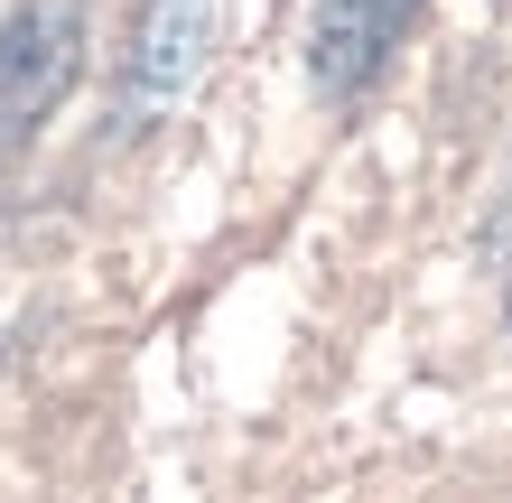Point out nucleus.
Masks as SVG:
<instances>
[{"label":"nucleus","instance_id":"1","mask_svg":"<svg viewBox=\"0 0 512 503\" xmlns=\"http://www.w3.org/2000/svg\"><path fill=\"white\" fill-rule=\"evenodd\" d=\"M84 47H94V0H19L0 19V150H19L75 94Z\"/></svg>","mask_w":512,"mask_h":503},{"label":"nucleus","instance_id":"2","mask_svg":"<svg viewBox=\"0 0 512 503\" xmlns=\"http://www.w3.org/2000/svg\"><path fill=\"white\" fill-rule=\"evenodd\" d=\"M419 0H317V28H308V75L326 103H354L364 84L391 66Z\"/></svg>","mask_w":512,"mask_h":503},{"label":"nucleus","instance_id":"3","mask_svg":"<svg viewBox=\"0 0 512 503\" xmlns=\"http://www.w3.org/2000/svg\"><path fill=\"white\" fill-rule=\"evenodd\" d=\"M205 47H215V0H149L131 38V112L177 103L205 75Z\"/></svg>","mask_w":512,"mask_h":503},{"label":"nucleus","instance_id":"4","mask_svg":"<svg viewBox=\"0 0 512 503\" xmlns=\"http://www.w3.org/2000/svg\"><path fill=\"white\" fill-rule=\"evenodd\" d=\"M475 243L512 261V177H503V196H494V215H485V233H475Z\"/></svg>","mask_w":512,"mask_h":503},{"label":"nucleus","instance_id":"5","mask_svg":"<svg viewBox=\"0 0 512 503\" xmlns=\"http://www.w3.org/2000/svg\"><path fill=\"white\" fill-rule=\"evenodd\" d=\"M503 317H512V280H503Z\"/></svg>","mask_w":512,"mask_h":503}]
</instances>
